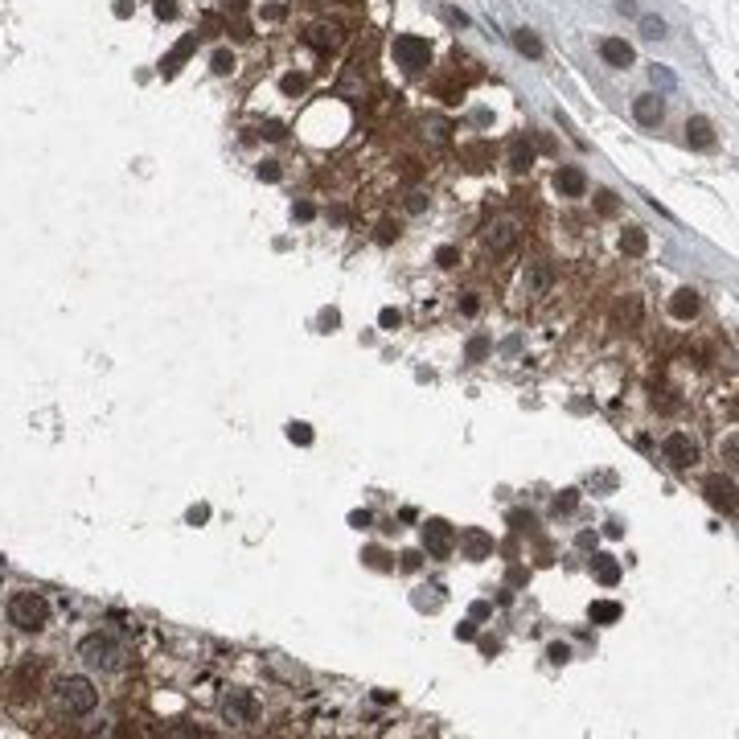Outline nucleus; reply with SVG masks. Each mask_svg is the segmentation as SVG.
I'll return each instance as SVG.
<instances>
[{"label": "nucleus", "instance_id": "nucleus-49", "mask_svg": "<svg viewBox=\"0 0 739 739\" xmlns=\"http://www.w3.org/2000/svg\"><path fill=\"white\" fill-rule=\"evenodd\" d=\"M419 563H423V559H419V550H406V554H403V571H419Z\"/></svg>", "mask_w": 739, "mask_h": 739}, {"label": "nucleus", "instance_id": "nucleus-51", "mask_svg": "<svg viewBox=\"0 0 739 739\" xmlns=\"http://www.w3.org/2000/svg\"><path fill=\"white\" fill-rule=\"evenodd\" d=\"M489 612H493V604H485V600H477V604H473V620H485Z\"/></svg>", "mask_w": 739, "mask_h": 739}, {"label": "nucleus", "instance_id": "nucleus-47", "mask_svg": "<svg viewBox=\"0 0 739 739\" xmlns=\"http://www.w3.org/2000/svg\"><path fill=\"white\" fill-rule=\"evenodd\" d=\"M509 522L518 526V530H534V518H530V514H522V509H518V514H509Z\"/></svg>", "mask_w": 739, "mask_h": 739}, {"label": "nucleus", "instance_id": "nucleus-23", "mask_svg": "<svg viewBox=\"0 0 739 739\" xmlns=\"http://www.w3.org/2000/svg\"><path fill=\"white\" fill-rule=\"evenodd\" d=\"M530 165H534V148H530L526 140H518L514 148H509V168L522 173V168H530Z\"/></svg>", "mask_w": 739, "mask_h": 739}, {"label": "nucleus", "instance_id": "nucleus-16", "mask_svg": "<svg viewBox=\"0 0 739 739\" xmlns=\"http://www.w3.org/2000/svg\"><path fill=\"white\" fill-rule=\"evenodd\" d=\"M514 242H518V226H514V222H497V226H489V230H485V247H489V251H509V247H514Z\"/></svg>", "mask_w": 739, "mask_h": 739}, {"label": "nucleus", "instance_id": "nucleus-43", "mask_svg": "<svg viewBox=\"0 0 739 739\" xmlns=\"http://www.w3.org/2000/svg\"><path fill=\"white\" fill-rule=\"evenodd\" d=\"M399 239V226H395V222H382L378 226V242H395Z\"/></svg>", "mask_w": 739, "mask_h": 739}, {"label": "nucleus", "instance_id": "nucleus-33", "mask_svg": "<svg viewBox=\"0 0 739 739\" xmlns=\"http://www.w3.org/2000/svg\"><path fill=\"white\" fill-rule=\"evenodd\" d=\"M292 218H296V222H309V218H316V206H312V201H296V206H292Z\"/></svg>", "mask_w": 739, "mask_h": 739}, {"label": "nucleus", "instance_id": "nucleus-11", "mask_svg": "<svg viewBox=\"0 0 739 739\" xmlns=\"http://www.w3.org/2000/svg\"><path fill=\"white\" fill-rule=\"evenodd\" d=\"M193 49H197V33H185V37H181V42H177V46L165 54V62H161V74H165V78H173V74L181 70V62L190 58Z\"/></svg>", "mask_w": 739, "mask_h": 739}, {"label": "nucleus", "instance_id": "nucleus-39", "mask_svg": "<svg viewBox=\"0 0 739 739\" xmlns=\"http://www.w3.org/2000/svg\"><path fill=\"white\" fill-rule=\"evenodd\" d=\"M406 210H411V214H423V210H428V193H411V197H406Z\"/></svg>", "mask_w": 739, "mask_h": 739}, {"label": "nucleus", "instance_id": "nucleus-24", "mask_svg": "<svg viewBox=\"0 0 739 739\" xmlns=\"http://www.w3.org/2000/svg\"><path fill=\"white\" fill-rule=\"evenodd\" d=\"M575 509H579V489H563L554 497V514H575Z\"/></svg>", "mask_w": 739, "mask_h": 739}, {"label": "nucleus", "instance_id": "nucleus-30", "mask_svg": "<svg viewBox=\"0 0 739 739\" xmlns=\"http://www.w3.org/2000/svg\"><path fill=\"white\" fill-rule=\"evenodd\" d=\"M435 263H440V267H456V263H460V251H456V247H440V251H435Z\"/></svg>", "mask_w": 739, "mask_h": 739}, {"label": "nucleus", "instance_id": "nucleus-7", "mask_svg": "<svg viewBox=\"0 0 739 739\" xmlns=\"http://www.w3.org/2000/svg\"><path fill=\"white\" fill-rule=\"evenodd\" d=\"M662 456H666L673 468H694L698 464V444H694L686 431H673V435H666V444H662Z\"/></svg>", "mask_w": 739, "mask_h": 739}, {"label": "nucleus", "instance_id": "nucleus-6", "mask_svg": "<svg viewBox=\"0 0 739 739\" xmlns=\"http://www.w3.org/2000/svg\"><path fill=\"white\" fill-rule=\"evenodd\" d=\"M222 719L226 723H255L259 719V702H255V694L251 690H230L226 698H222Z\"/></svg>", "mask_w": 739, "mask_h": 739}, {"label": "nucleus", "instance_id": "nucleus-53", "mask_svg": "<svg viewBox=\"0 0 739 739\" xmlns=\"http://www.w3.org/2000/svg\"><path fill=\"white\" fill-rule=\"evenodd\" d=\"M226 13H235V17H242V13H247V0H226Z\"/></svg>", "mask_w": 739, "mask_h": 739}, {"label": "nucleus", "instance_id": "nucleus-1", "mask_svg": "<svg viewBox=\"0 0 739 739\" xmlns=\"http://www.w3.org/2000/svg\"><path fill=\"white\" fill-rule=\"evenodd\" d=\"M54 702H58V711L62 715H91L99 702V690L91 686V678H82V673H66V678H58L54 682Z\"/></svg>", "mask_w": 739, "mask_h": 739}, {"label": "nucleus", "instance_id": "nucleus-29", "mask_svg": "<svg viewBox=\"0 0 739 739\" xmlns=\"http://www.w3.org/2000/svg\"><path fill=\"white\" fill-rule=\"evenodd\" d=\"M378 325H382V329H399V325H403V312H399V309H382L378 312Z\"/></svg>", "mask_w": 739, "mask_h": 739}, {"label": "nucleus", "instance_id": "nucleus-36", "mask_svg": "<svg viewBox=\"0 0 739 739\" xmlns=\"http://www.w3.org/2000/svg\"><path fill=\"white\" fill-rule=\"evenodd\" d=\"M337 325H341V312H337V309H325V312H321V329H325V333H333Z\"/></svg>", "mask_w": 739, "mask_h": 739}, {"label": "nucleus", "instance_id": "nucleus-34", "mask_svg": "<svg viewBox=\"0 0 739 739\" xmlns=\"http://www.w3.org/2000/svg\"><path fill=\"white\" fill-rule=\"evenodd\" d=\"M596 210H600V214H616V193L604 190V193L596 197Z\"/></svg>", "mask_w": 739, "mask_h": 739}, {"label": "nucleus", "instance_id": "nucleus-18", "mask_svg": "<svg viewBox=\"0 0 739 739\" xmlns=\"http://www.w3.org/2000/svg\"><path fill=\"white\" fill-rule=\"evenodd\" d=\"M550 280H554L550 263H534V267H526V275H522L526 292H547V287H550Z\"/></svg>", "mask_w": 739, "mask_h": 739}, {"label": "nucleus", "instance_id": "nucleus-12", "mask_svg": "<svg viewBox=\"0 0 739 739\" xmlns=\"http://www.w3.org/2000/svg\"><path fill=\"white\" fill-rule=\"evenodd\" d=\"M600 58H604L608 66H620V70H624V66H633L637 54H633L628 42H620V37H604V42H600Z\"/></svg>", "mask_w": 739, "mask_h": 739}, {"label": "nucleus", "instance_id": "nucleus-45", "mask_svg": "<svg viewBox=\"0 0 739 739\" xmlns=\"http://www.w3.org/2000/svg\"><path fill=\"white\" fill-rule=\"evenodd\" d=\"M370 522H374V518H370L366 509H354V514H349V526H354V530H366Z\"/></svg>", "mask_w": 739, "mask_h": 739}, {"label": "nucleus", "instance_id": "nucleus-4", "mask_svg": "<svg viewBox=\"0 0 739 739\" xmlns=\"http://www.w3.org/2000/svg\"><path fill=\"white\" fill-rule=\"evenodd\" d=\"M423 547H428V554H435V559H448L456 550V530L444 518H428L423 522Z\"/></svg>", "mask_w": 739, "mask_h": 739}, {"label": "nucleus", "instance_id": "nucleus-55", "mask_svg": "<svg viewBox=\"0 0 739 739\" xmlns=\"http://www.w3.org/2000/svg\"><path fill=\"white\" fill-rule=\"evenodd\" d=\"M374 702H378V707H390V702H395V694H390V690H374Z\"/></svg>", "mask_w": 739, "mask_h": 739}, {"label": "nucleus", "instance_id": "nucleus-38", "mask_svg": "<svg viewBox=\"0 0 739 739\" xmlns=\"http://www.w3.org/2000/svg\"><path fill=\"white\" fill-rule=\"evenodd\" d=\"M547 657H550V662H554V666H563V662L571 657V649H567V645H559V641H554V645H550V649H547Z\"/></svg>", "mask_w": 739, "mask_h": 739}, {"label": "nucleus", "instance_id": "nucleus-57", "mask_svg": "<svg viewBox=\"0 0 739 739\" xmlns=\"http://www.w3.org/2000/svg\"><path fill=\"white\" fill-rule=\"evenodd\" d=\"M604 534H608V538H620V534H624V526H620V522H608V526H604Z\"/></svg>", "mask_w": 739, "mask_h": 739}, {"label": "nucleus", "instance_id": "nucleus-15", "mask_svg": "<svg viewBox=\"0 0 739 739\" xmlns=\"http://www.w3.org/2000/svg\"><path fill=\"white\" fill-rule=\"evenodd\" d=\"M698 304H702V300H698L694 287H678L673 300H669V312H673L678 321H694V316H698Z\"/></svg>", "mask_w": 739, "mask_h": 739}, {"label": "nucleus", "instance_id": "nucleus-21", "mask_svg": "<svg viewBox=\"0 0 739 739\" xmlns=\"http://www.w3.org/2000/svg\"><path fill=\"white\" fill-rule=\"evenodd\" d=\"M514 46H518V54H526V58H542V42H538L530 29H518V33H514Z\"/></svg>", "mask_w": 739, "mask_h": 739}, {"label": "nucleus", "instance_id": "nucleus-25", "mask_svg": "<svg viewBox=\"0 0 739 739\" xmlns=\"http://www.w3.org/2000/svg\"><path fill=\"white\" fill-rule=\"evenodd\" d=\"M210 66H214V74H235V54L230 49H214Z\"/></svg>", "mask_w": 739, "mask_h": 739}, {"label": "nucleus", "instance_id": "nucleus-14", "mask_svg": "<svg viewBox=\"0 0 739 739\" xmlns=\"http://www.w3.org/2000/svg\"><path fill=\"white\" fill-rule=\"evenodd\" d=\"M686 140L694 148H715V123L707 120V116H690L686 120Z\"/></svg>", "mask_w": 739, "mask_h": 739}, {"label": "nucleus", "instance_id": "nucleus-31", "mask_svg": "<svg viewBox=\"0 0 739 739\" xmlns=\"http://www.w3.org/2000/svg\"><path fill=\"white\" fill-rule=\"evenodd\" d=\"M284 177V168L275 165V161H263L259 165V181H280Z\"/></svg>", "mask_w": 739, "mask_h": 739}, {"label": "nucleus", "instance_id": "nucleus-22", "mask_svg": "<svg viewBox=\"0 0 739 739\" xmlns=\"http://www.w3.org/2000/svg\"><path fill=\"white\" fill-rule=\"evenodd\" d=\"M612 620H620V604L596 600V604H592V624H612Z\"/></svg>", "mask_w": 739, "mask_h": 739}, {"label": "nucleus", "instance_id": "nucleus-58", "mask_svg": "<svg viewBox=\"0 0 739 739\" xmlns=\"http://www.w3.org/2000/svg\"><path fill=\"white\" fill-rule=\"evenodd\" d=\"M448 21H452V25H468V17H464L460 8H448Z\"/></svg>", "mask_w": 739, "mask_h": 739}, {"label": "nucleus", "instance_id": "nucleus-54", "mask_svg": "<svg viewBox=\"0 0 739 739\" xmlns=\"http://www.w3.org/2000/svg\"><path fill=\"white\" fill-rule=\"evenodd\" d=\"M501 645L493 641V637H485V641H480V653H485V657H493V653H497Z\"/></svg>", "mask_w": 739, "mask_h": 739}, {"label": "nucleus", "instance_id": "nucleus-41", "mask_svg": "<svg viewBox=\"0 0 739 739\" xmlns=\"http://www.w3.org/2000/svg\"><path fill=\"white\" fill-rule=\"evenodd\" d=\"M156 17H161V21H173V17H177V4H173V0H156Z\"/></svg>", "mask_w": 739, "mask_h": 739}, {"label": "nucleus", "instance_id": "nucleus-40", "mask_svg": "<svg viewBox=\"0 0 739 739\" xmlns=\"http://www.w3.org/2000/svg\"><path fill=\"white\" fill-rule=\"evenodd\" d=\"M185 518H190V526H201V522H210V505H193L190 514H185Z\"/></svg>", "mask_w": 739, "mask_h": 739}, {"label": "nucleus", "instance_id": "nucleus-8", "mask_svg": "<svg viewBox=\"0 0 739 739\" xmlns=\"http://www.w3.org/2000/svg\"><path fill=\"white\" fill-rule=\"evenodd\" d=\"M702 493H707V501H711L715 509H723V514H735V480H731V477H723V473L707 477Z\"/></svg>", "mask_w": 739, "mask_h": 739}, {"label": "nucleus", "instance_id": "nucleus-32", "mask_svg": "<svg viewBox=\"0 0 739 739\" xmlns=\"http://www.w3.org/2000/svg\"><path fill=\"white\" fill-rule=\"evenodd\" d=\"M485 354H489V341H485V337H473V341H468V361H480Z\"/></svg>", "mask_w": 739, "mask_h": 739}, {"label": "nucleus", "instance_id": "nucleus-19", "mask_svg": "<svg viewBox=\"0 0 739 739\" xmlns=\"http://www.w3.org/2000/svg\"><path fill=\"white\" fill-rule=\"evenodd\" d=\"M620 251H624V255H633V259H637V255H645V251H649V235H645L641 226H628V230L620 235Z\"/></svg>", "mask_w": 739, "mask_h": 739}, {"label": "nucleus", "instance_id": "nucleus-56", "mask_svg": "<svg viewBox=\"0 0 739 739\" xmlns=\"http://www.w3.org/2000/svg\"><path fill=\"white\" fill-rule=\"evenodd\" d=\"M111 13H116V17H132V4H128V0H116V8H111Z\"/></svg>", "mask_w": 739, "mask_h": 739}, {"label": "nucleus", "instance_id": "nucleus-46", "mask_svg": "<svg viewBox=\"0 0 739 739\" xmlns=\"http://www.w3.org/2000/svg\"><path fill=\"white\" fill-rule=\"evenodd\" d=\"M460 312H464V316H477V312H480V300H477V296H464V300H460Z\"/></svg>", "mask_w": 739, "mask_h": 739}, {"label": "nucleus", "instance_id": "nucleus-37", "mask_svg": "<svg viewBox=\"0 0 739 739\" xmlns=\"http://www.w3.org/2000/svg\"><path fill=\"white\" fill-rule=\"evenodd\" d=\"M287 4H263V21H284Z\"/></svg>", "mask_w": 739, "mask_h": 739}, {"label": "nucleus", "instance_id": "nucleus-26", "mask_svg": "<svg viewBox=\"0 0 739 739\" xmlns=\"http://www.w3.org/2000/svg\"><path fill=\"white\" fill-rule=\"evenodd\" d=\"M304 87H309V78H304V74H296V70L280 78V91H284V95H300Z\"/></svg>", "mask_w": 739, "mask_h": 739}, {"label": "nucleus", "instance_id": "nucleus-50", "mask_svg": "<svg viewBox=\"0 0 739 739\" xmlns=\"http://www.w3.org/2000/svg\"><path fill=\"white\" fill-rule=\"evenodd\" d=\"M653 82H662V87H673V74H669L666 66H653Z\"/></svg>", "mask_w": 739, "mask_h": 739}, {"label": "nucleus", "instance_id": "nucleus-9", "mask_svg": "<svg viewBox=\"0 0 739 739\" xmlns=\"http://www.w3.org/2000/svg\"><path fill=\"white\" fill-rule=\"evenodd\" d=\"M460 547H464V559L480 563V559L493 554V534L480 530V526H468V530H460Z\"/></svg>", "mask_w": 739, "mask_h": 739}, {"label": "nucleus", "instance_id": "nucleus-28", "mask_svg": "<svg viewBox=\"0 0 739 739\" xmlns=\"http://www.w3.org/2000/svg\"><path fill=\"white\" fill-rule=\"evenodd\" d=\"M287 440H292V444H300V448H309V444H312V428H309V423H287Z\"/></svg>", "mask_w": 739, "mask_h": 739}, {"label": "nucleus", "instance_id": "nucleus-13", "mask_svg": "<svg viewBox=\"0 0 739 739\" xmlns=\"http://www.w3.org/2000/svg\"><path fill=\"white\" fill-rule=\"evenodd\" d=\"M633 116H637V123H645V128H657V123L666 120V103L657 95H641L633 103Z\"/></svg>", "mask_w": 739, "mask_h": 739}, {"label": "nucleus", "instance_id": "nucleus-3", "mask_svg": "<svg viewBox=\"0 0 739 739\" xmlns=\"http://www.w3.org/2000/svg\"><path fill=\"white\" fill-rule=\"evenodd\" d=\"M8 620L21 633H42L49 624V600L42 592H17V596L8 600Z\"/></svg>", "mask_w": 739, "mask_h": 739}, {"label": "nucleus", "instance_id": "nucleus-2", "mask_svg": "<svg viewBox=\"0 0 739 739\" xmlns=\"http://www.w3.org/2000/svg\"><path fill=\"white\" fill-rule=\"evenodd\" d=\"M78 657H82L91 669H103V673H116V669H123V662H128L123 645L116 641L111 633H91V637H82Z\"/></svg>", "mask_w": 739, "mask_h": 739}, {"label": "nucleus", "instance_id": "nucleus-44", "mask_svg": "<svg viewBox=\"0 0 739 739\" xmlns=\"http://www.w3.org/2000/svg\"><path fill=\"white\" fill-rule=\"evenodd\" d=\"M259 132L267 136V140H284V136H287V132H284V123H263Z\"/></svg>", "mask_w": 739, "mask_h": 739}, {"label": "nucleus", "instance_id": "nucleus-5", "mask_svg": "<svg viewBox=\"0 0 739 739\" xmlns=\"http://www.w3.org/2000/svg\"><path fill=\"white\" fill-rule=\"evenodd\" d=\"M395 58H399L403 70H423L431 58V46L415 33H403V37H395Z\"/></svg>", "mask_w": 739, "mask_h": 739}, {"label": "nucleus", "instance_id": "nucleus-35", "mask_svg": "<svg viewBox=\"0 0 739 739\" xmlns=\"http://www.w3.org/2000/svg\"><path fill=\"white\" fill-rule=\"evenodd\" d=\"M477 637V620H460L456 624V641H473Z\"/></svg>", "mask_w": 739, "mask_h": 739}, {"label": "nucleus", "instance_id": "nucleus-52", "mask_svg": "<svg viewBox=\"0 0 739 739\" xmlns=\"http://www.w3.org/2000/svg\"><path fill=\"white\" fill-rule=\"evenodd\" d=\"M616 13H624V17H637V4H633V0H616Z\"/></svg>", "mask_w": 739, "mask_h": 739}, {"label": "nucleus", "instance_id": "nucleus-42", "mask_svg": "<svg viewBox=\"0 0 739 739\" xmlns=\"http://www.w3.org/2000/svg\"><path fill=\"white\" fill-rule=\"evenodd\" d=\"M366 563H370V567H378V571H386V567H390V563H386V554H382L378 547H374V550H366Z\"/></svg>", "mask_w": 739, "mask_h": 739}, {"label": "nucleus", "instance_id": "nucleus-17", "mask_svg": "<svg viewBox=\"0 0 739 739\" xmlns=\"http://www.w3.org/2000/svg\"><path fill=\"white\" fill-rule=\"evenodd\" d=\"M304 42H309L312 49H337L341 46V33H337V25H312Z\"/></svg>", "mask_w": 739, "mask_h": 739}, {"label": "nucleus", "instance_id": "nucleus-10", "mask_svg": "<svg viewBox=\"0 0 739 739\" xmlns=\"http://www.w3.org/2000/svg\"><path fill=\"white\" fill-rule=\"evenodd\" d=\"M554 190L563 193V197H583V193H588V177H583V168L563 165L559 173H554Z\"/></svg>", "mask_w": 739, "mask_h": 739}, {"label": "nucleus", "instance_id": "nucleus-27", "mask_svg": "<svg viewBox=\"0 0 739 739\" xmlns=\"http://www.w3.org/2000/svg\"><path fill=\"white\" fill-rule=\"evenodd\" d=\"M641 33H645V37H653V42H657V37H666V21L649 13V17H641Z\"/></svg>", "mask_w": 739, "mask_h": 739}, {"label": "nucleus", "instance_id": "nucleus-48", "mask_svg": "<svg viewBox=\"0 0 739 739\" xmlns=\"http://www.w3.org/2000/svg\"><path fill=\"white\" fill-rule=\"evenodd\" d=\"M575 542H579V547H583V550H592V547H596V542H600V534H596V530H583V534H579Z\"/></svg>", "mask_w": 739, "mask_h": 739}, {"label": "nucleus", "instance_id": "nucleus-20", "mask_svg": "<svg viewBox=\"0 0 739 739\" xmlns=\"http://www.w3.org/2000/svg\"><path fill=\"white\" fill-rule=\"evenodd\" d=\"M592 563H596V579L604 583V588H612V583L620 579V563L612 559V554H596Z\"/></svg>", "mask_w": 739, "mask_h": 739}]
</instances>
